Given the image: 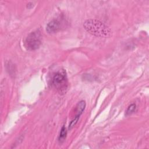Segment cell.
Segmentation results:
<instances>
[{
    "label": "cell",
    "instance_id": "cell-1",
    "mask_svg": "<svg viewBox=\"0 0 149 149\" xmlns=\"http://www.w3.org/2000/svg\"><path fill=\"white\" fill-rule=\"evenodd\" d=\"M84 29L90 34L99 37H108L111 35V29L100 20L88 19L83 24Z\"/></svg>",
    "mask_w": 149,
    "mask_h": 149
},
{
    "label": "cell",
    "instance_id": "cell-2",
    "mask_svg": "<svg viewBox=\"0 0 149 149\" xmlns=\"http://www.w3.org/2000/svg\"><path fill=\"white\" fill-rule=\"evenodd\" d=\"M41 44V34L38 30L30 33L24 41L25 47L31 51L38 49Z\"/></svg>",
    "mask_w": 149,
    "mask_h": 149
},
{
    "label": "cell",
    "instance_id": "cell-3",
    "mask_svg": "<svg viewBox=\"0 0 149 149\" xmlns=\"http://www.w3.org/2000/svg\"><path fill=\"white\" fill-rule=\"evenodd\" d=\"M52 84L60 93L66 92L68 88V80L65 72H56L52 77Z\"/></svg>",
    "mask_w": 149,
    "mask_h": 149
},
{
    "label": "cell",
    "instance_id": "cell-4",
    "mask_svg": "<svg viewBox=\"0 0 149 149\" xmlns=\"http://www.w3.org/2000/svg\"><path fill=\"white\" fill-rule=\"evenodd\" d=\"M61 28V23L58 19H53L50 21L46 26V31L49 34L58 32Z\"/></svg>",
    "mask_w": 149,
    "mask_h": 149
},
{
    "label": "cell",
    "instance_id": "cell-5",
    "mask_svg": "<svg viewBox=\"0 0 149 149\" xmlns=\"http://www.w3.org/2000/svg\"><path fill=\"white\" fill-rule=\"evenodd\" d=\"M85 107H86V102L84 101L81 100L80 102H79L76 105V114L75 117L79 118L80 115L83 112V111L85 109Z\"/></svg>",
    "mask_w": 149,
    "mask_h": 149
},
{
    "label": "cell",
    "instance_id": "cell-6",
    "mask_svg": "<svg viewBox=\"0 0 149 149\" xmlns=\"http://www.w3.org/2000/svg\"><path fill=\"white\" fill-rule=\"evenodd\" d=\"M66 134H67V131H66V127L63 126L62 127L61 129V132H60V133H59V141L60 142H62L66 138Z\"/></svg>",
    "mask_w": 149,
    "mask_h": 149
},
{
    "label": "cell",
    "instance_id": "cell-7",
    "mask_svg": "<svg viewBox=\"0 0 149 149\" xmlns=\"http://www.w3.org/2000/svg\"><path fill=\"white\" fill-rule=\"evenodd\" d=\"M136 104H132L131 105H130L127 109H126V112H125V115L126 116H129L131 114H132L136 110Z\"/></svg>",
    "mask_w": 149,
    "mask_h": 149
},
{
    "label": "cell",
    "instance_id": "cell-8",
    "mask_svg": "<svg viewBox=\"0 0 149 149\" xmlns=\"http://www.w3.org/2000/svg\"><path fill=\"white\" fill-rule=\"evenodd\" d=\"M79 118H77V117H74L73 119L72 120V121L70 122L69 125V129H71L76 123L77 122H78Z\"/></svg>",
    "mask_w": 149,
    "mask_h": 149
}]
</instances>
